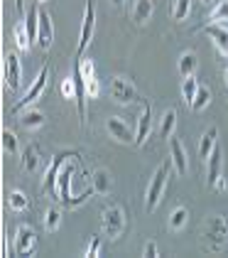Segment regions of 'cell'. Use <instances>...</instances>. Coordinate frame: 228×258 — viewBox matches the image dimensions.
<instances>
[{"label":"cell","instance_id":"6da1fadb","mask_svg":"<svg viewBox=\"0 0 228 258\" xmlns=\"http://www.w3.org/2000/svg\"><path fill=\"white\" fill-rule=\"evenodd\" d=\"M74 175H76V165H74V160H69V165L61 167V172H59V177H57V187H54V189H57V199L64 207H69V209H76V207L86 204V202L96 195L94 187H89V189H84L79 197H74V195H71V179H74Z\"/></svg>","mask_w":228,"mask_h":258},{"label":"cell","instance_id":"7a4b0ae2","mask_svg":"<svg viewBox=\"0 0 228 258\" xmlns=\"http://www.w3.org/2000/svg\"><path fill=\"white\" fill-rule=\"evenodd\" d=\"M204 241H206V248L211 253H218L223 251L228 241V221L221 214H211L204 224Z\"/></svg>","mask_w":228,"mask_h":258},{"label":"cell","instance_id":"3957f363","mask_svg":"<svg viewBox=\"0 0 228 258\" xmlns=\"http://www.w3.org/2000/svg\"><path fill=\"white\" fill-rule=\"evenodd\" d=\"M167 177H170V167H167V165H160V167L155 170V175H152L150 184H147V195H145V209H147V212H155V209H157L160 199H162L165 189H167Z\"/></svg>","mask_w":228,"mask_h":258},{"label":"cell","instance_id":"277c9868","mask_svg":"<svg viewBox=\"0 0 228 258\" xmlns=\"http://www.w3.org/2000/svg\"><path fill=\"white\" fill-rule=\"evenodd\" d=\"M101 224H103V234L108 238H118L125 231V212L118 204H108L101 212Z\"/></svg>","mask_w":228,"mask_h":258},{"label":"cell","instance_id":"5b68a950","mask_svg":"<svg viewBox=\"0 0 228 258\" xmlns=\"http://www.w3.org/2000/svg\"><path fill=\"white\" fill-rule=\"evenodd\" d=\"M94 30H96V0H86V5H84V22H81V30H79V49H76L79 57L89 49V44L94 40Z\"/></svg>","mask_w":228,"mask_h":258},{"label":"cell","instance_id":"8992f818","mask_svg":"<svg viewBox=\"0 0 228 258\" xmlns=\"http://www.w3.org/2000/svg\"><path fill=\"white\" fill-rule=\"evenodd\" d=\"M76 158H79V153H76V150H61V153H57V155L52 158V162L47 165V170H44L42 189H44V192H47V189H54V187H57L59 172H61V167L66 165V160H76Z\"/></svg>","mask_w":228,"mask_h":258},{"label":"cell","instance_id":"52a82bcc","mask_svg":"<svg viewBox=\"0 0 228 258\" xmlns=\"http://www.w3.org/2000/svg\"><path fill=\"white\" fill-rule=\"evenodd\" d=\"M47 77H49V67H42V69H39V74H37V79L32 81V84H30V89L25 91V96H22V99L13 106V111H15V113H18V111H22L25 106L35 103V101L42 96V91L47 89Z\"/></svg>","mask_w":228,"mask_h":258},{"label":"cell","instance_id":"ba28073f","mask_svg":"<svg viewBox=\"0 0 228 258\" xmlns=\"http://www.w3.org/2000/svg\"><path fill=\"white\" fill-rule=\"evenodd\" d=\"M37 251V236L32 231V226L22 224L18 226V234H15V253L18 256H35Z\"/></svg>","mask_w":228,"mask_h":258},{"label":"cell","instance_id":"9c48e42d","mask_svg":"<svg viewBox=\"0 0 228 258\" xmlns=\"http://www.w3.org/2000/svg\"><path fill=\"white\" fill-rule=\"evenodd\" d=\"M111 99H115L118 103H135V101H140V96H137V89L128 79L113 77L111 79Z\"/></svg>","mask_w":228,"mask_h":258},{"label":"cell","instance_id":"30bf717a","mask_svg":"<svg viewBox=\"0 0 228 258\" xmlns=\"http://www.w3.org/2000/svg\"><path fill=\"white\" fill-rule=\"evenodd\" d=\"M20 79H22V64H20L18 54L10 52V54H5V86L10 91H18Z\"/></svg>","mask_w":228,"mask_h":258},{"label":"cell","instance_id":"8fae6325","mask_svg":"<svg viewBox=\"0 0 228 258\" xmlns=\"http://www.w3.org/2000/svg\"><path fill=\"white\" fill-rule=\"evenodd\" d=\"M79 69H81V77L86 81V94H89V99H96V96L101 94V86H98V79H96V64L91 59L79 57Z\"/></svg>","mask_w":228,"mask_h":258},{"label":"cell","instance_id":"7c38bea8","mask_svg":"<svg viewBox=\"0 0 228 258\" xmlns=\"http://www.w3.org/2000/svg\"><path fill=\"white\" fill-rule=\"evenodd\" d=\"M39 162H42V153H39V145L32 140V143H27V145L22 148L20 165H22V170H25V172H35V170L39 167Z\"/></svg>","mask_w":228,"mask_h":258},{"label":"cell","instance_id":"4fadbf2b","mask_svg":"<svg viewBox=\"0 0 228 258\" xmlns=\"http://www.w3.org/2000/svg\"><path fill=\"white\" fill-rule=\"evenodd\" d=\"M52 42H54V27H52V18H49L44 10H39L37 44L42 47V49H49V47H52Z\"/></svg>","mask_w":228,"mask_h":258},{"label":"cell","instance_id":"5bb4252c","mask_svg":"<svg viewBox=\"0 0 228 258\" xmlns=\"http://www.w3.org/2000/svg\"><path fill=\"white\" fill-rule=\"evenodd\" d=\"M150 131H152V108L150 103L142 106V113L137 118V133H135V145H145V140L150 138Z\"/></svg>","mask_w":228,"mask_h":258},{"label":"cell","instance_id":"9a60e30c","mask_svg":"<svg viewBox=\"0 0 228 258\" xmlns=\"http://www.w3.org/2000/svg\"><path fill=\"white\" fill-rule=\"evenodd\" d=\"M170 153H172V162H174V170H177V175H187V170H189V162H187V150H184L182 140H177V138L170 140Z\"/></svg>","mask_w":228,"mask_h":258},{"label":"cell","instance_id":"2e32d148","mask_svg":"<svg viewBox=\"0 0 228 258\" xmlns=\"http://www.w3.org/2000/svg\"><path fill=\"white\" fill-rule=\"evenodd\" d=\"M221 158H223V150L216 143V148L211 150V155H209V162H206V182H209L211 187L216 184V179L221 177V162H223Z\"/></svg>","mask_w":228,"mask_h":258},{"label":"cell","instance_id":"e0dca14e","mask_svg":"<svg viewBox=\"0 0 228 258\" xmlns=\"http://www.w3.org/2000/svg\"><path fill=\"white\" fill-rule=\"evenodd\" d=\"M106 128H108V133H111L115 140H120V143H130V140H135L133 133H130V128H128V123L123 118H118V116H111L108 123H106Z\"/></svg>","mask_w":228,"mask_h":258},{"label":"cell","instance_id":"ac0fdd59","mask_svg":"<svg viewBox=\"0 0 228 258\" xmlns=\"http://www.w3.org/2000/svg\"><path fill=\"white\" fill-rule=\"evenodd\" d=\"M204 30H206V35L213 40L216 49H218L221 54H228V27L226 25H206Z\"/></svg>","mask_w":228,"mask_h":258},{"label":"cell","instance_id":"d6986e66","mask_svg":"<svg viewBox=\"0 0 228 258\" xmlns=\"http://www.w3.org/2000/svg\"><path fill=\"white\" fill-rule=\"evenodd\" d=\"M216 143H218V128L211 125L209 131L201 136V143H199V158H201L204 165L209 162V155H211V150L216 148Z\"/></svg>","mask_w":228,"mask_h":258},{"label":"cell","instance_id":"ffe728a7","mask_svg":"<svg viewBox=\"0 0 228 258\" xmlns=\"http://www.w3.org/2000/svg\"><path fill=\"white\" fill-rule=\"evenodd\" d=\"M152 8H155V0H135L133 8V20L137 25H145L152 18Z\"/></svg>","mask_w":228,"mask_h":258},{"label":"cell","instance_id":"44dd1931","mask_svg":"<svg viewBox=\"0 0 228 258\" xmlns=\"http://www.w3.org/2000/svg\"><path fill=\"white\" fill-rule=\"evenodd\" d=\"M44 113L39 111V108H30V111H25L22 116H20V123H22V128H27V131H35V128H42L44 125Z\"/></svg>","mask_w":228,"mask_h":258},{"label":"cell","instance_id":"7402d4cb","mask_svg":"<svg viewBox=\"0 0 228 258\" xmlns=\"http://www.w3.org/2000/svg\"><path fill=\"white\" fill-rule=\"evenodd\" d=\"M13 35H15V44H18L20 52H30V47H32V37H30V32H27L25 20L18 22V25L13 27Z\"/></svg>","mask_w":228,"mask_h":258},{"label":"cell","instance_id":"603a6c76","mask_svg":"<svg viewBox=\"0 0 228 258\" xmlns=\"http://www.w3.org/2000/svg\"><path fill=\"white\" fill-rule=\"evenodd\" d=\"M228 22V0H221L211 8L206 25H226Z\"/></svg>","mask_w":228,"mask_h":258},{"label":"cell","instance_id":"cb8c5ba5","mask_svg":"<svg viewBox=\"0 0 228 258\" xmlns=\"http://www.w3.org/2000/svg\"><path fill=\"white\" fill-rule=\"evenodd\" d=\"M196 64H199V59H196V52H184L182 57H179V64H177V69H179V74L182 77H191L194 72H196Z\"/></svg>","mask_w":228,"mask_h":258},{"label":"cell","instance_id":"d4e9b609","mask_svg":"<svg viewBox=\"0 0 228 258\" xmlns=\"http://www.w3.org/2000/svg\"><path fill=\"white\" fill-rule=\"evenodd\" d=\"M91 187L96 189V195H108V189H111V175L106 170H96L94 177H91Z\"/></svg>","mask_w":228,"mask_h":258},{"label":"cell","instance_id":"484cf974","mask_svg":"<svg viewBox=\"0 0 228 258\" xmlns=\"http://www.w3.org/2000/svg\"><path fill=\"white\" fill-rule=\"evenodd\" d=\"M174 128H177V111L170 108V111H165V116H162L160 136H162V138H172V136H174Z\"/></svg>","mask_w":228,"mask_h":258},{"label":"cell","instance_id":"4316f807","mask_svg":"<svg viewBox=\"0 0 228 258\" xmlns=\"http://www.w3.org/2000/svg\"><path fill=\"white\" fill-rule=\"evenodd\" d=\"M196 91H199V81H196V77H194V74H191V77H184V84H182V99H184L187 106L194 101Z\"/></svg>","mask_w":228,"mask_h":258},{"label":"cell","instance_id":"83f0119b","mask_svg":"<svg viewBox=\"0 0 228 258\" xmlns=\"http://www.w3.org/2000/svg\"><path fill=\"white\" fill-rule=\"evenodd\" d=\"M59 224H61V212H59L57 207H49V209L44 212V231L54 234L59 229Z\"/></svg>","mask_w":228,"mask_h":258},{"label":"cell","instance_id":"f1b7e54d","mask_svg":"<svg viewBox=\"0 0 228 258\" xmlns=\"http://www.w3.org/2000/svg\"><path fill=\"white\" fill-rule=\"evenodd\" d=\"M211 101V89L209 86H199V91H196V96H194V101L189 103L191 111H201V108H206Z\"/></svg>","mask_w":228,"mask_h":258},{"label":"cell","instance_id":"f546056e","mask_svg":"<svg viewBox=\"0 0 228 258\" xmlns=\"http://www.w3.org/2000/svg\"><path fill=\"white\" fill-rule=\"evenodd\" d=\"M8 204H10V209H13V212H25V209L30 207V199L25 197L20 189H13V192L8 195Z\"/></svg>","mask_w":228,"mask_h":258},{"label":"cell","instance_id":"4dcf8cb0","mask_svg":"<svg viewBox=\"0 0 228 258\" xmlns=\"http://www.w3.org/2000/svg\"><path fill=\"white\" fill-rule=\"evenodd\" d=\"M187 221H189V212H187V207H177V209L172 212L170 226L174 229V231H179L182 226H187Z\"/></svg>","mask_w":228,"mask_h":258},{"label":"cell","instance_id":"1f68e13d","mask_svg":"<svg viewBox=\"0 0 228 258\" xmlns=\"http://www.w3.org/2000/svg\"><path fill=\"white\" fill-rule=\"evenodd\" d=\"M191 13V0H174V8H172V18L177 22L187 20V15Z\"/></svg>","mask_w":228,"mask_h":258},{"label":"cell","instance_id":"d6a6232c","mask_svg":"<svg viewBox=\"0 0 228 258\" xmlns=\"http://www.w3.org/2000/svg\"><path fill=\"white\" fill-rule=\"evenodd\" d=\"M3 150L10 153V155L18 153V136L13 131H8V128H3Z\"/></svg>","mask_w":228,"mask_h":258},{"label":"cell","instance_id":"836d02e7","mask_svg":"<svg viewBox=\"0 0 228 258\" xmlns=\"http://www.w3.org/2000/svg\"><path fill=\"white\" fill-rule=\"evenodd\" d=\"M61 96H64V99H74L76 101V81H74V77L61 81Z\"/></svg>","mask_w":228,"mask_h":258},{"label":"cell","instance_id":"e575fe53","mask_svg":"<svg viewBox=\"0 0 228 258\" xmlns=\"http://www.w3.org/2000/svg\"><path fill=\"white\" fill-rule=\"evenodd\" d=\"M101 243H103V238L101 236H94L91 241H89V246H86V256L89 258H94L101 253Z\"/></svg>","mask_w":228,"mask_h":258},{"label":"cell","instance_id":"d590c367","mask_svg":"<svg viewBox=\"0 0 228 258\" xmlns=\"http://www.w3.org/2000/svg\"><path fill=\"white\" fill-rule=\"evenodd\" d=\"M145 256L147 258L157 256V243H155V241H147V243H145Z\"/></svg>","mask_w":228,"mask_h":258},{"label":"cell","instance_id":"8d00e7d4","mask_svg":"<svg viewBox=\"0 0 228 258\" xmlns=\"http://www.w3.org/2000/svg\"><path fill=\"white\" fill-rule=\"evenodd\" d=\"M228 187V182H226V175H221V177L216 179V184H213V189H218V192H223Z\"/></svg>","mask_w":228,"mask_h":258},{"label":"cell","instance_id":"74e56055","mask_svg":"<svg viewBox=\"0 0 228 258\" xmlns=\"http://www.w3.org/2000/svg\"><path fill=\"white\" fill-rule=\"evenodd\" d=\"M15 8L22 13V10H25V0H15Z\"/></svg>","mask_w":228,"mask_h":258},{"label":"cell","instance_id":"f35d334b","mask_svg":"<svg viewBox=\"0 0 228 258\" xmlns=\"http://www.w3.org/2000/svg\"><path fill=\"white\" fill-rule=\"evenodd\" d=\"M111 3H113L115 8H120V5H123V3H125V0H111Z\"/></svg>","mask_w":228,"mask_h":258},{"label":"cell","instance_id":"ab89813d","mask_svg":"<svg viewBox=\"0 0 228 258\" xmlns=\"http://www.w3.org/2000/svg\"><path fill=\"white\" fill-rule=\"evenodd\" d=\"M201 3H204L206 8H209V5H213V0H201Z\"/></svg>","mask_w":228,"mask_h":258},{"label":"cell","instance_id":"60d3db41","mask_svg":"<svg viewBox=\"0 0 228 258\" xmlns=\"http://www.w3.org/2000/svg\"><path fill=\"white\" fill-rule=\"evenodd\" d=\"M223 81H226V86H228V69L223 72Z\"/></svg>","mask_w":228,"mask_h":258},{"label":"cell","instance_id":"b9f144b4","mask_svg":"<svg viewBox=\"0 0 228 258\" xmlns=\"http://www.w3.org/2000/svg\"><path fill=\"white\" fill-rule=\"evenodd\" d=\"M37 3H47V0H37Z\"/></svg>","mask_w":228,"mask_h":258}]
</instances>
